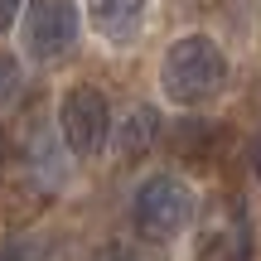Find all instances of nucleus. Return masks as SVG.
<instances>
[{"instance_id": "obj_4", "label": "nucleus", "mask_w": 261, "mask_h": 261, "mask_svg": "<svg viewBox=\"0 0 261 261\" xmlns=\"http://www.w3.org/2000/svg\"><path fill=\"white\" fill-rule=\"evenodd\" d=\"M252 252H256V237H252V218H247L242 198L218 194L198 223L194 261H252Z\"/></svg>"}, {"instance_id": "obj_12", "label": "nucleus", "mask_w": 261, "mask_h": 261, "mask_svg": "<svg viewBox=\"0 0 261 261\" xmlns=\"http://www.w3.org/2000/svg\"><path fill=\"white\" fill-rule=\"evenodd\" d=\"M19 15H24V0H0V34H5V29H15Z\"/></svg>"}, {"instance_id": "obj_5", "label": "nucleus", "mask_w": 261, "mask_h": 261, "mask_svg": "<svg viewBox=\"0 0 261 261\" xmlns=\"http://www.w3.org/2000/svg\"><path fill=\"white\" fill-rule=\"evenodd\" d=\"M58 130L68 136L73 155H83V160L102 155V145L112 140V107H107V92L92 87V83L68 87L63 102H58Z\"/></svg>"}, {"instance_id": "obj_10", "label": "nucleus", "mask_w": 261, "mask_h": 261, "mask_svg": "<svg viewBox=\"0 0 261 261\" xmlns=\"http://www.w3.org/2000/svg\"><path fill=\"white\" fill-rule=\"evenodd\" d=\"M19 92H24V68H19L15 54L0 48V112H10L19 102Z\"/></svg>"}, {"instance_id": "obj_3", "label": "nucleus", "mask_w": 261, "mask_h": 261, "mask_svg": "<svg viewBox=\"0 0 261 261\" xmlns=\"http://www.w3.org/2000/svg\"><path fill=\"white\" fill-rule=\"evenodd\" d=\"M77 29H83V15H77L73 0H29L24 15H19L24 58H34V63H63L77 48Z\"/></svg>"}, {"instance_id": "obj_11", "label": "nucleus", "mask_w": 261, "mask_h": 261, "mask_svg": "<svg viewBox=\"0 0 261 261\" xmlns=\"http://www.w3.org/2000/svg\"><path fill=\"white\" fill-rule=\"evenodd\" d=\"M0 261H29V242L24 237H0Z\"/></svg>"}, {"instance_id": "obj_9", "label": "nucleus", "mask_w": 261, "mask_h": 261, "mask_svg": "<svg viewBox=\"0 0 261 261\" xmlns=\"http://www.w3.org/2000/svg\"><path fill=\"white\" fill-rule=\"evenodd\" d=\"M160 136H165V130H160V112L155 107H130V112L121 116V126L112 130V140H116V155L126 160V165H136V160H145L150 150L160 145Z\"/></svg>"}, {"instance_id": "obj_13", "label": "nucleus", "mask_w": 261, "mask_h": 261, "mask_svg": "<svg viewBox=\"0 0 261 261\" xmlns=\"http://www.w3.org/2000/svg\"><path fill=\"white\" fill-rule=\"evenodd\" d=\"M247 160H252V174H256V184H261V136L252 140V150H247Z\"/></svg>"}, {"instance_id": "obj_2", "label": "nucleus", "mask_w": 261, "mask_h": 261, "mask_svg": "<svg viewBox=\"0 0 261 261\" xmlns=\"http://www.w3.org/2000/svg\"><path fill=\"white\" fill-rule=\"evenodd\" d=\"M194 223V189L179 174H150L130 198V227L145 242H174Z\"/></svg>"}, {"instance_id": "obj_8", "label": "nucleus", "mask_w": 261, "mask_h": 261, "mask_svg": "<svg viewBox=\"0 0 261 261\" xmlns=\"http://www.w3.org/2000/svg\"><path fill=\"white\" fill-rule=\"evenodd\" d=\"M150 0H87V19L107 44H136Z\"/></svg>"}, {"instance_id": "obj_1", "label": "nucleus", "mask_w": 261, "mask_h": 261, "mask_svg": "<svg viewBox=\"0 0 261 261\" xmlns=\"http://www.w3.org/2000/svg\"><path fill=\"white\" fill-rule=\"evenodd\" d=\"M227 87V54L208 34H184L160 58V92L174 107H203Z\"/></svg>"}, {"instance_id": "obj_7", "label": "nucleus", "mask_w": 261, "mask_h": 261, "mask_svg": "<svg viewBox=\"0 0 261 261\" xmlns=\"http://www.w3.org/2000/svg\"><path fill=\"white\" fill-rule=\"evenodd\" d=\"M68 155H73V145H68L63 130H58V136L54 130H34V136H29V174H34L48 194H58V189L68 184V174H73Z\"/></svg>"}, {"instance_id": "obj_15", "label": "nucleus", "mask_w": 261, "mask_h": 261, "mask_svg": "<svg viewBox=\"0 0 261 261\" xmlns=\"http://www.w3.org/2000/svg\"><path fill=\"white\" fill-rule=\"evenodd\" d=\"M102 261H130V256H126V252H107Z\"/></svg>"}, {"instance_id": "obj_6", "label": "nucleus", "mask_w": 261, "mask_h": 261, "mask_svg": "<svg viewBox=\"0 0 261 261\" xmlns=\"http://www.w3.org/2000/svg\"><path fill=\"white\" fill-rule=\"evenodd\" d=\"M227 126L208 121V116H179L169 126V155L184 160V165H213L218 155L227 150Z\"/></svg>"}, {"instance_id": "obj_16", "label": "nucleus", "mask_w": 261, "mask_h": 261, "mask_svg": "<svg viewBox=\"0 0 261 261\" xmlns=\"http://www.w3.org/2000/svg\"><path fill=\"white\" fill-rule=\"evenodd\" d=\"M256 97H261V83H256Z\"/></svg>"}, {"instance_id": "obj_14", "label": "nucleus", "mask_w": 261, "mask_h": 261, "mask_svg": "<svg viewBox=\"0 0 261 261\" xmlns=\"http://www.w3.org/2000/svg\"><path fill=\"white\" fill-rule=\"evenodd\" d=\"M5 165H10V136L0 130V174H5Z\"/></svg>"}]
</instances>
